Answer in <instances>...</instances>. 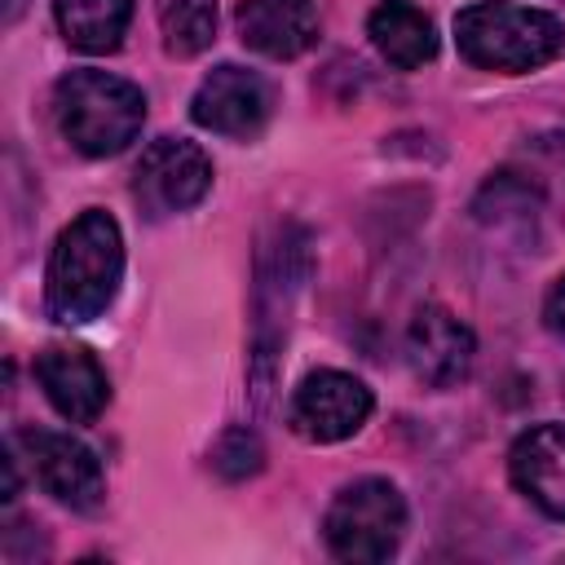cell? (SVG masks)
Masks as SVG:
<instances>
[{
    "label": "cell",
    "instance_id": "obj_9",
    "mask_svg": "<svg viewBox=\"0 0 565 565\" xmlns=\"http://www.w3.org/2000/svg\"><path fill=\"white\" fill-rule=\"evenodd\" d=\"M406 362L428 388H455L477 362V335L446 305H419L406 327Z\"/></svg>",
    "mask_w": 565,
    "mask_h": 565
},
{
    "label": "cell",
    "instance_id": "obj_11",
    "mask_svg": "<svg viewBox=\"0 0 565 565\" xmlns=\"http://www.w3.org/2000/svg\"><path fill=\"white\" fill-rule=\"evenodd\" d=\"M512 486L552 521H565V424H534L508 450Z\"/></svg>",
    "mask_w": 565,
    "mask_h": 565
},
{
    "label": "cell",
    "instance_id": "obj_13",
    "mask_svg": "<svg viewBox=\"0 0 565 565\" xmlns=\"http://www.w3.org/2000/svg\"><path fill=\"white\" fill-rule=\"evenodd\" d=\"M366 35L375 44V53L397 66V71H415L424 62L437 57V26L424 9L406 4V0H384L371 9L366 18Z\"/></svg>",
    "mask_w": 565,
    "mask_h": 565
},
{
    "label": "cell",
    "instance_id": "obj_5",
    "mask_svg": "<svg viewBox=\"0 0 565 565\" xmlns=\"http://www.w3.org/2000/svg\"><path fill=\"white\" fill-rule=\"evenodd\" d=\"M371 411H375V397L358 375L322 366L296 384V393L287 402V424L296 437H305L313 446H331V441L353 437L371 419Z\"/></svg>",
    "mask_w": 565,
    "mask_h": 565
},
{
    "label": "cell",
    "instance_id": "obj_12",
    "mask_svg": "<svg viewBox=\"0 0 565 565\" xmlns=\"http://www.w3.org/2000/svg\"><path fill=\"white\" fill-rule=\"evenodd\" d=\"M234 22L243 44L274 62H291L318 40V13L309 0H238Z\"/></svg>",
    "mask_w": 565,
    "mask_h": 565
},
{
    "label": "cell",
    "instance_id": "obj_8",
    "mask_svg": "<svg viewBox=\"0 0 565 565\" xmlns=\"http://www.w3.org/2000/svg\"><path fill=\"white\" fill-rule=\"evenodd\" d=\"M31 463V477L66 508L75 512H93L106 494V481H102V463L97 455L71 437V433H53V428H22L13 437Z\"/></svg>",
    "mask_w": 565,
    "mask_h": 565
},
{
    "label": "cell",
    "instance_id": "obj_1",
    "mask_svg": "<svg viewBox=\"0 0 565 565\" xmlns=\"http://www.w3.org/2000/svg\"><path fill=\"white\" fill-rule=\"evenodd\" d=\"M124 278V234L102 207L79 212L53 243L44 269V305L57 322H93L110 309Z\"/></svg>",
    "mask_w": 565,
    "mask_h": 565
},
{
    "label": "cell",
    "instance_id": "obj_17",
    "mask_svg": "<svg viewBox=\"0 0 565 565\" xmlns=\"http://www.w3.org/2000/svg\"><path fill=\"white\" fill-rule=\"evenodd\" d=\"M543 322H547V331L552 335H561L565 340V274L547 287V300H543Z\"/></svg>",
    "mask_w": 565,
    "mask_h": 565
},
{
    "label": "cell",
    "instance_id": "obj_10",
    "mask_svg": "<svg viewBox=\"0 0 565 565\" xmlns=\"http://www.w3.org/2000/svg\"><path fill=\"white\" fill-rule=\"evenodd\" d=\"M35 380L49 406L71 424H93L110 402V380L102 362L79 344H53L35 358Z\"/></svg>",
    "mask_w": 565,
    "mask_h": 565
},
{
    "label": "cell",
    "instance_id": "obj_3",
    "mask_svg": "<svg viewBox=\"0 0 565 565\" xmlns=\"http://www.w3.org/2000/svg\"><path fill=\"white\" fill-rule=\"evenodd\" d=\"M53 119L71 150L110 159L137 141L146 124V93L110 71H71L53 84Z\"/></svg>",
    "mask_w": 565,
    "mask_h": 565
},
{
    "label": "cell",
    "instance_id": "obj_4",
    "mask_svg": "<svg viewBox=\"0 0 565 565\" xmlns=\"http://www.w3.org/2000/svg\"><path fill=\"white\" fill-rule=\"evenodd\" d=\"M406 534V499L384 477H362L335 490L322 516V539L340 561L375 565L402 547Z\"/></svg>",
    "mask_w": 565,
    "mask_h": 565
},
{
    "label": "cell",
    "instance_id": "obj_16",
    "mask_svg": "<svg viewBox=\"0 0 565 565\" xmlns=\"http://www.w3.org/2000/svg\"><path fill=\"white\" fill-rule=\"evenodd\" d=\"M260 441H256V433L252 428H230L221 441H216V450H212V468L221 472V477H252L256 468H260Z\"/></svg>",
    "mask_w": 565,
    "mask_h": 565
},
{
    "label": "cell",
    "instance_id": "obj_14",
    "mask_svg": "<svg viewBox=\"0 0 565 565\" xmlns=\"http://www.w3.org/2000/svg\"><path fill=\"white\" fill-rule=\"evenodd\" d=\"M57 31L79 53H115L132 22V0H53Z\"/></svg>",
    "mask_w": 565,
    "mask_h": 565
},
{
    "label": "cell",
    "instance_id": "obj_15",
    "mask_svg": "<svg viewBox=\"0 0 565 565\" xmlns=\"http://www.w3.org/2000/svg\"><path fill=\"white\" fill-rule=\"evenodd\" d=\"M163 49L172 57H199L216 40V0H154Z\"/></svg>",
    "mask_w": 565,
    "mask_h": 565
},
{
    "label": "cell",
    "instance_id": "obj_6",
    "mask_svg": "<svg viewBox=\"0 0 565 565\" xmlns=\"http://www.w3.org/2000/svg\"><path fill=\"white\" fill-rule=\"evenodd\" d=\"M212 190V159L185 137H159L132 168V199L146 216H172L194 207Z\"/></svg>",
    "mask_w": 565,
    "mask_h": 565
},
{
    "label": "cell",
    "instance_id": "obj_2",
    "mask_svg": "<svg viewBox=\"0 0 565 565\" xmlns=\"http://www.w3.org/2000/svg\"><path fill=\"white\" fill-rule=\"evenodd\" d=\"M455 44L459 57L477 71H539L561 57L565 49V22L534 4L512 0H477L455 13Z\"/></svg>",
    "mask_w": 565,
    "mask_h": 565
},
{
    "label": "cell",
    "instance_id": "obj_7",
    "mask_svg": "<svg viewBox=\"0 0 565 565\" xmlns=\"http://www.w3.org/2000/svg\"><path fill=\"white\" fill-rule=\"evenodd\" d=\"M274 110V88L260 71L247 66H216L212 75H203V84L190 97V119L216 137H234L247 141L269 124Z\"/></svg>",
    "mask_w": 565,
    "mask_h": 565
}]
</instances>
